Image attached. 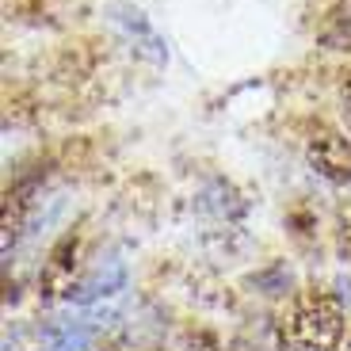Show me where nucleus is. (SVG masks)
I'll list each match as a JSON object with an SVG mask.
<instances>
[{"instance_id": "obj_1", "label": "nucleus", "mask_w": 351, "mask_h": 351, "mask_svg": "<svg viewBox=\"0 0 351 351\" xmlns=\"http://www.w3.org/2000/svg\"><path fill=\"white\" fill-rule=\"evenodd\" d=\"M348 332V317L336 294L328 290H302L287 302V309L279 313V336L282 343L298 351H336Z\"/></svg>"}, {"instance_id": "obj_2", "label": "nucleus", "mask_w": 351, "mask_h": 351, "mask_svg": "<svg viewBox=\"0 0 351 351\" xmlns=\"http://www.w3.org/2000/svg\"><path fill=\"white\" fill-rule=\"evenodd\" d=\"M306 160L328 184H351V138L328 126H317L306 141Z\"/></svg>"}, {"instance_id": "obj_3", "label": "nucleus", "mask_w": 351, "mask_h": 351, "mask_svg": "<svg viewBox=\"0 0 351 351\" xmlns=\"http://www.w3.org/2000/svg\"><path fill=\"white\" fill-rule=\"evenodd\" d=\"M73 271H77V233H65L53 245L50 260H46V271L38 279V287L46 290V298H62L65 290H73Z\"/></svg>"}, {"instance_id": "obj_4", "label": "nucleus", "mask_w": 351, "mask_h": 351, "mask_svg": "<svg viewBox=\"0 0 351 351\" xmlns=\"http://www.w3.org/2000/svg\"><path fill=\"white\" fill-rule=\"evenodd\" d=\"M27 210H31V184H19L4 195V248H8V241H16Z\"/></svg>"}, {"instance_id": "obj_5", "label": "nucleus", "mask_w": 351, "mask_h": 351, "mask_svg": "<svg viewBox=\"0 0 351 351\" xmlns=\"http://www.w3.org/2000/svg\"><path fill=\"white\" fill-rule=\"evenodd\" d=\"M340 111H343V126H348V138H351V73L340 88Z\"/></svg>"}, {"instance_id": "obj_6", "label": "nucleus", "mask_w": 351, "mask_h": 351, "mask_svg": "<svg viewBox=\"0 0 351 351\" xmlns=\"http://www.w3.org/2000/svg\"><path fill=\"white\" fill-rule=\"evenodd\" d=\"M336 351H351V325H348V332H343V340H340V348Z\"/></svg>"}]
</instances>
